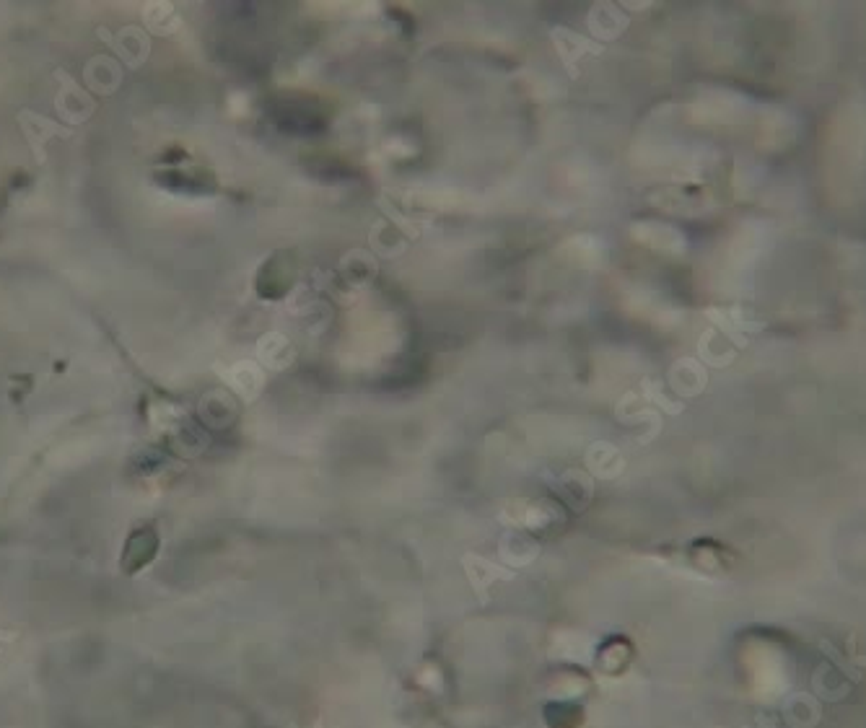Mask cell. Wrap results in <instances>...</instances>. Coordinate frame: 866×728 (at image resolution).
<instances>
[{
  "label": "cell",
  "instance_id": "1",
  "mask_svg": "<svg viewBox=\"0 0 866 728\" xmlns=\"http://www.w3.org/2000/svg\"><path fill=\"white\" fill-rule=\"evenodd\" d=\"M820 651L828 656V659H833V664L841 669L846 677H851V682H861V669H866V656H851V659H846L838 648L833 646V640L822 638L820 640Z\"/></svg>",
  "mask_w": 866,
  "mask_h": 728
},
{
  "label": "cell",
  "instance_id": "2",
  "mask_svg": "<svg viewBox=\"0 0 866 728\" xmlns=\"http://www.w3.org/2000/svg\"><path fill=\"white\" fill-rule=\"evenodd\" d=\"M758 726H763V728H776V723H773L771 718H768V716H758Z\"/></svg>",
  "mask_w": 866,
  "mask_h": 728
}]
</instances>
